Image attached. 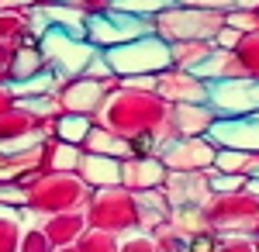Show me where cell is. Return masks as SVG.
<instances>
[{"label":"cell","instance_id":"1","mask_svg":"<svg viewBox=\"0 0 259 252\" xmlns=\"http://www.w3.org/2000/svg\"><path fill=\"white\" fill-rule=\"evenodd\" d=\"M218 142H232V145H259V124H225V128H214Z\"/></svg>","mask_w":259,"mask_h":252},{"label":"cell","instance_id":"2","mask_svg":"<svg viewBox=\"0 0 259 252\" xmlns=\"http://www.w3.org/2000/svg\"><path fill=\"white\" fill-rule=\"evenodd\" d=\"M87 132H90L87 117H62V121H59V135L66 138V142H80Z\"/></svg>","mask_w":259,"mask_h":252},{"label":"cell","instance_id":"3","mask_svg":"<svg viewBox=\"0 0 259 252\" xmlns=\"http://www.w3.org/2000/svg\"><path fill=\"white\" fill-rule=\"evenodd\" d=\"M87 166H90L87 173L94 176V180H118V166H111V170H107V162H100V159H90Z\"/></svg>","mask_w":259,"mask_h":252},{"label":"cell","instance_id":"4","mask_svg":"<svg viewBox=\"0 0 259 252\" xmlns=\"http://www.w3.org/2000/svg\"><path fill=\"white\" fill-rule=\"evenodd\" d=\"M14 90H18V94H24V90H28V94H38V90H49V79L38 76V79H31V83H18Z\"/></svg>","mask_w":259,"mask_h":252},{"label":"cell","instance_id":"5","mask_svg":"<svg viewBox=\"0 0 259 252\" xmlns=\"http://www.w3.org/2000/svg\"><path fill=\"white\" fill-rule=\"evenodd\" d=\"M52 162H59V166H73V162H76V152H73V149H59V152L52 155Z\"/></svg>","mask_w":259,"mask_h":252},{"label":"cell","instance_id":"6","mask_svg":"<svg viewBox=\"0 0 259 252\" xmlns=\"http://www.w3.org/2000/svg\"><path fill=\"white\" fill-rule=\"evenodd\" d=\"M211 183H214V190H232V187H239L242 180H228V176H214Z\"/></svg>","mask_w":259,"mask_h":252},{"label":"cell","instance_id":"7","mask_svg":"<svg viewBox=\"0 0 259 252\" xmlns=\"http://www.w3.org/2000/svg\"><path fill=\"white\" fill-rule=\"evenodd\" d=\"M0 197H7V200H14V204H21V200H24V194H21V190H14V187H0Z\"/></svg>","mask_w":259,"mask_h":252}]
</instances>
